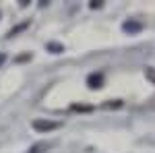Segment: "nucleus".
I'll return each instance as SVG.
<instances>
[{
    "instance_id": "f257e3e1",
    "label": "nucleus",
    "mask_w": 155,
    "mask_h": 153,
    "mask_svg": "<svg viewBox=\"0 0 155 153\" xmlns=\"http://www.w3.org/2000/svg\"><path fill=\"white\" fill-rule=\"evenodd\" d=\"M33 126H35L37 130H52V128H56L58 124H54V122H41V120H37V122H33Z\"/></svg>"
},
{
    "instance_id": "f03ea898",
    "label": "nucleus",
    "mask_w": 155,
    "mask_h": 153,
    "mask_svg": "<svg viewBox=\"0 0 155 153\" xmlns=\"http://www.w3.org/2000/svg\"><path fill=\"white\" fill-rule=\"evenodd\" d=\"M4 60H6V56H4V54H0V64H2Z\"/></svg>"
}]
</instances>
